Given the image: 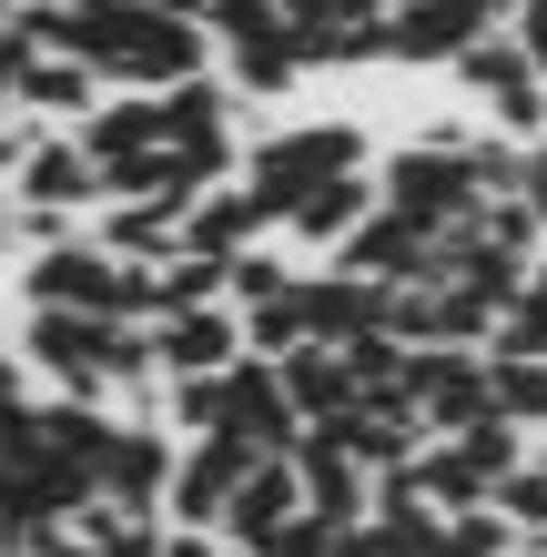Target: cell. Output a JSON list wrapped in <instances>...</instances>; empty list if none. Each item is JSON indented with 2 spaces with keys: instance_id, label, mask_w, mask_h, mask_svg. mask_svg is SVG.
<instances>
[{
  "instance_id": "44dd1931",
  "label": "cell",
  "mask_w": 547,
  "mask_h": 557,
  "mask_svg": "<svg viewBox=\"0 0 547 557\" xmlns=\"http://www.w3.org/2000/svg\"><path fill=\"white\" fill-rule=\"evenodd\" d=\"M102 253H122V264H152V274H163L173 253H183V223H173V213H152V203H122V213L102 223Z\"/></svg>"
},
{
  "instance_id": "52a82bcc",
  "label": "cell",
  "mask_w": 547,
  "mask_h": 557,
  "mask_svg": "<svg viewBox=\"0 0 547 557\" xmlns=\"http://www.w3.org/2000/svg\"><path fill=\"white\" fill-rule=\"evenodd\" d=\"M304 335L314 345H365V335H385V305H396V284H365V274H345V264H304Z\"/></svg>"
},
{
  "instance_id": "9a60e30c",
  "label": "cell",
  "mask_w": 547,
  "mask_h": 557,
  "mask_svg": "<svg viewBox=\"0 0 547 557\" xmlns=\"http://www.w3.org/2000/svg\"><path fill=\"white\" fill-rule=\"evenodd\" d=\"M91 162H102V183L122 173V162H142V152H163V112H152V91H133V102H102V112H91L82 122V133H72Z\"/></svg>"
},
{
  "instance_id": "603a6c76",
  "label": "cell",
  "mask_w": 547,
  "mask_h": 557,
  "mask_svg": "<svg viewBox=\"0 0 547 557\" xmlns=\"http://www.w3.org/2000/svg\"><path fill=\"white\" fill-rule=\"evenodd\" d=\"M457 82L476 91V102H507V91H527L537 72H527V51H518V30H487L467 61H457Z\"/></svg>"
},
{
  "instance_id": "7bdbcfd3",
  "label": "cell",
  "mask_w": 547,
  "mask_h": 557,
  "mask_svg": "<svg viewBox=\"0 0 547 557\" xmlns=\"http://www.w3.org/2000/svg\"><path fill=\"white\" fill-rule=\"evenodd\" d=\"M537 467H547V436H537Z\"/></svg>"
},
{
  "instance_id": "2e32d148",
  "label": "cell",
  "mask_w": 547,
  "mask_h": 557,
  "mask_svg": "<svg viewBox=\"0 0 547 557\" xmlns=\"http://www.w3.org/2000/svg\"><path fill=\"white\" fill-rule=\"evenodd\" d=\"M91 193H102V162H91L82 143H61V133L30 152V173H21V203L30 213H82Z\"/></svg>"
},
{
  "instance_id": "277c9868",
  "label": "cell",
  "mask_w": 547,
  "mask_h": 557,
  "mask_svg": "<svg viewBox=\"0 0 547 557\" xmlns=\"http://www.w3.org/2000/svg\"><path fill=\"white\" fill-rule=\"evenodd\" d=\"M375 193H385V213L426 223V234H446V223H467V213H476L467 162H457V152H436V143H396V152H375Z\"/></svg>"
},
{
  "instance_id": "8fae6325",
  "label": "cell",
  "mask_w": 547,
  "mask_h": 557,
  "mask_svg": "<svg viewBox=\"0 0 547 557\" xmlns=\"http://www.w3.org/2000/svg\"><path fill=\"white\" fill-rule=\"evenodd\" d=\"M385 203L375 193V173H335V183H314V193H295V213H284V234H295L314 264H335L345 253V234H356V223Z\"/></svg>"
},
{
  "instance_id": "e575fe53",
  "label": "cell",
  "mask_w": 547,
  "mask_h": 557,
  "mask_svg": "<svg viewBox=\"0 0 547 557\" xmlns=\"http://www.w3.org/2000/svg\"><path fill=\"white\" fill-rule=\"evenodd\" d=\"M51 133L41 122H0V173H30V152H41Z\"/></svg>"
},
{
  "instance_id": "6da1fadb",
  "label": "cell",
  "mask_w": 547,
  "mask_h": 557,
  "mask_svg": "<svg viewBox=\"0 0 547 557\" xmlns=\"http://www.w3.org/2000/svg\"><path fill=\"white\" fill-rule=\"evenodd\" d=\"M335 173H375V143L356 122H284V133H253L244 143V183L274 193L284 213H295V193L335 183Z\"/></svg>"
},
{
  "instance_id": "d6986e66",
  "label": "cell",
  "mask_w": 547,
  "mask_h": 557,
  "mask_svg": "<svg viewBox=\"0 0 547 557\" xmlns=\"http://www.w3.org/2000/svg\"><path fill=\"white\" fill-rule=\"evenodd\" d=\"M21 102H30V112H61V122L82 133V122L102 112V72H91V61H61V51H51L41 72L21 82Z\"/></svg>"
},
{
  "instance_id": "836d02e7",
  "label": "cell",
  "mask_w": 547,
  "mask_h": 557,
  "mask_svg": "<svg viewBox=\"0 0 547 557\" xmlns=\"http://www.w3.org/2000/svg\"><path fill=\"white\" fill-rule=\"evenodd\" d=\"M507 30H518V51H527V72L547 82V0H527V11L507 21Z\"/></svg>"
},
{
  "instance_id": "ee69618b",
  "label": "cell",
  "mask_w": 547,
  "mask_h": 557,
  "mask_svg": "<svg viewBox=\"0 0 547 557\" xmlns=\"http://www.w3.org/2000/svg\"><path fill=\"white\" fill-rule=\"evenodd\" d=\"M335 557H356V547H335Z\"/></svg>"
},
{
  "instance_id": "ba28073f",
  "label": "cell",
  "mask_w": 547,
  "mask_h": 557,
  "mask_svg": "<svg viewBox=\"0 0 547 557\" xmlns=\"http://www.w3.org/2000/svg\"><path fill=\"white\" fill-rule=\"evenodd\" d=\"M173 467H183V456H173L163 425H112V446L91 456V486H102L122 517H152V507H163V486H173Z\"/></svg>"
},
{
  "instance_id": "74e56055",
  "label": "cell",
  "mask_w": 547,
  "mask_h": 557,
  "mask_svg": "<svg viewBox=\"0 0 547 557\" xmlns=\"http://www.w3.org/2000/svg\"><path fill=\"white\" fill-rule=\"evenodd\" d=\"M163 557H234V547L203 537V528H173V537H163Z\"/></svg>"
},
{
  "instance_id": "7402d4cb",
  "label": "cell",
  "mask_w": 547,
  "mask_h": 557,
  "mask_svg": "<svg viewBox=\"0 0 547 557\" xmlns=\"http://www.w3.org/2000/svg\"><path fill=\"white\" fill-rule=\"evenodd\" d=\"M487 385H497V416L547 436V355H487Z\"/></svg>"
},
{
  "instance_id": "f1b7e54d",
  "label": "cell",
  "mask_w": 547,
  "mask_h": 557,
  "mask_svg": "<svg viewBox=\"0 0 547 557\" xmlns=\"http://www.w3.org/2000/svg\"><path fill=\"white\" fill-rule=\"evenodd\" d=\"M304 284V264H284V253H234V314H253V305H274V294H295Z\"/></svg>"
},
{
  "instance_id": "5b68a950",
  "label": "cell",
  "mask_w": 547,
  "mask_h": 557,
  "mask_svg": "<svg viewBox=\"0 0 547 557\" xmlns=\"http://www.w3.org/2000/svg\"><path fill=\"white\" fill-rule=\"evenodd\" d=\"M385 30H396V72H457V61L487 41V30H507V21L487 11V0H396Z\"/></svg>"
},
{
  "instance_id": "8992f818",
  "label": "cell",
  "mask_w": 547,
  "mask_h": 557,
  "mask_svg": "<svg viewBox=\"0 0 547 557\" xmlns=\"http://www.w3.org/2000/svg\"><path fill=\"white\" fill-rule=\"evenodd\" d=\"M102 314H72V305H30V366H41L61 396L82 406H112V375H102Z\"/></svg>"
},
{
  "instance_id": "7a4b0ae2",
  "label": "cell",
  "mask_w": 547,
  "mask_h": 557,
  "mask_svg": "<svg viewBox=\"0 0 547 557\" xmlns=\"http://www.w3.org/2000/svg\"><path fill=\"white\" fill-rule=\"evenodd\" d=\"M406 406L426 416V436H467L476 416H497L487 355H467V345H406Z\"/></svg>"
},
{
  "instance_id": "ffe728a7",
  "label": "cell",
  "mask_w": 547,
  "mask_h": 557,
  "mask_svg": "<svg viewBox=\"0 0 547 557\" xmlns=\"http://www.w3.org/2000/svg\"><path fill=\"white\" fill-rule=\"evenodd\" d=\"M415 497L426 507H487V476H476V456L457 446V436H426V456H415Z\"/></svg>"
},
{
  "instance_id": "60d3db41",
  "label": "cell",
  "mask_w": 547,
  "mask_h": 557,
  "mask_svg": "<svg viewBox=\"0 0 547 557\" xmlns=\"http://www.w3.org/2000/svg\"><path fill=\"white\" fill-rule=\"evenodd\" d=\"M487 11H497V21H518V11H527V0H487Z\"/></svg>"
},
{
  "instance_id": "cb8c5ba5",
  "label": "cell",
  "mask_w": 547,
  "mask_h": 557,
  "mask_svg": "<svg viewBox=\"0 0 547 557\" xmlns=\"http://www.w3.org/2000/svg\"><path fill=\"white\" fill-rule=\"evenodd\" d=\"M457 162H467V193H476V203H507V193H527V143H507V133H476Z\"/></svg>"
},
{
  "instance_id": "4316f807",
  "label": "cell",
  "mask_w": 547,
  "mask_h": 557,
  "mask_svg": "<svg viewBox=\"0 0 547 557\" xmlns=\"http://www.w3.org/2000/svg\"><path fill=\"white\" fill-rule=\"evenodd\" d=\"M163 406H173L183 436H223V425H234V375H183Z\"/></svg>"
},
{
  "instance_id": "ac0fdd59",
  "label": "cell",
  "mask_w": 547,
  "mask_h": 557,
  "mask_svg": "<svg viewBox=\"0 0 547 557\" xmlns=\"http://www.w3.org/2000/svg\"><path fill=\"white\" fill-rule=\"evenodd\" d=\"M203 305H234V264H213V253H173V264L152 274V324H163V314H203Z\"/></svg>"
},
{
  "instance_id": "b9f144b4",
  "label": "cell",
  "mask_w": 547,
  "mask_h": 557,
  "mask_svg": "<svg viewBox=\"0 0 547 557\" xmlns=\"http://www.w3.org/2000/svg\"><path fill=\"white\" fill-rule=\"evenodd\" d=\"M11 21H21V0H0V30H11Z\"/></svg>"
},
{
  "instance_id": "484cf974",
  "label": "cell",
  "mask_w": 547,
  "mask_h": 557,
  "mask_svg": "<svg viewBox=\"0 0 547 557\" xmlns=\"http://www.w3.org/2000/svg\"><path fill=\"white\" fill-rule=\"evenodd\" d=\"M436 557H518V528H507L497 507H446Z\"/></svg>"
},
{
  "instance_id": "d590c367",
  "label": "cell",
  "mask_w": 547,
  "mask_h": 557,
  "mask_svg": "<svg viewBox=\"0 0 547 557\" xmlns=\"http://www.w3.org/2000/svg\"><path fill=\"white\" fill-rule=\"evenodd\" d=\"M102 557H163V528H152V517H133V528H122Z\"/></svg>"
},
{
  "instance_id": "5bb4252c",
  "label": "cell",
  "mask_w": 547,
  "mask_h": 557,
  "mask_svg": "<svg viewBox=\"0 0 547 557\" xmlns=\"http://www.w3.org/2000/svg\"><path fill=\"white\" fill-rule=\"evenodd\" d=\"M274 375H284V396H295L304 425H335V416H356V406H365V396H356V366H345L335 345H295Z\"/></svg>"
},
{
  "instance_id": "1f68e13d",
  "label": "cell",
  "mask_w": 547,
  "mask_h": 557,
  "mask_svg": "<svg viewBox=\"0 0 547 557\" xmlns=\"http://www.w3.org/2000/svg\"><path fill=\"white\" fill-rule=\"evenodd\" d=\"M41 456H51L41 446V406H30V396L0 406V467H41Z\"/></svg>"
},
{
  "instance_id": "e0dca14e",
  "label": "cell",
  "mask_w": 547,
  "mask_h": 557,
  "mask_svg": "<svg viewBox=\"0 0 547 557\" xmlns=\"http://www.w3.org/2000/svg\"><path fill=\"white\" fill-rule=\"evenodd\" d=\"M223 82H234V91H253V102H274V91H295V82H304L295 21H284V30H264V41H234V51H223Z\"/></svg>"
},
{
  "instance_id": "7c38bea8",
  "label": "cell",
  "mask_w": 547,
  "mask_h": 557,
  "mask_svg": "<svg viewBox=\"0 0 547 557\" xmlns=\"http://www.w3.org/2000/svg\"><path fill=\"white\" fill-rule=\"evenodd\" d=\"M284 517H304V467L295 456H264L244 486H234V517H223V547H264Z\"/></svg>"
},
{
  "instance_id": "ab89813d",
  "label": "cell",
  "mask_w": 547,
  "mask_h": 557,
  "mask_svg": "<svg viewBox=\"0 0 547 557\" xmlns=\"http://www.w3.org/2000/svg\"><path fill=\"white\" fill-rule=\"evenodd\" d=\"M0 406H21V355H0Z\"/></svg>"
},
{
  "instance_id": "f546056e",
  "label": "cell",
  "mask_w": 547,
  "mask_h": 557,
  "mask_svg": "<svg viewBox=\"0 0 547 557\" xmlns=\"http://www.w3.org/2000/svg\"><path fill=\"white\" fill-rule=\"evenodd\" d=\"M284 21H295L284 0H213V11H203V30H213L223 51H234V41H264V30H284Z\"/></svg>"
},
{
  "instance_id": "f35d334b",
  "label": "cell",
  "mask_w": 547,
  "mask_h": 557,
  "mask_svg": "<svg viewBox=\"0 0 547 557\" xmlns=\"http://www.w3.org/2000/svg\"><path fill=\"white\" fill-rule=\"evenodd\" d=\"M41 557H102V547H82L72 528H61V537H41Z\"/></svg>"
},
{
  "instance_id": "83f0119b",
  "label": "cell",
  "mask_w": 547,
  "mask_h": 557,
  "mask_svg": "<svg viewBox=\"0 0 547 557\" xmlns=\"http://www.w3.org/2000/svg\"><path fill=\"white\" fill-rule=\"evenodd\" d=\"M295 345H314V335H304V294H274V305L244 314V355H274V366H284Z\"/></svg>"
},
{
  "instance_id": "9c48e42d",
  "label": "cell",
  "mask_w": 547,
  "mask_h": 557,
  "mask_svg": "<svg viewBox=\"0 0 547 557\" xmlns=\"http://www.w3.org/2000/svg\"><path fill=\"white\" fill-rule=\"evenodd\" d=\"M264 234H284V203L253 183H213L203 203L183 213V253H213V264H234V253H253Z\"/></svg>"
},
{
  "instance_id": "30bf717a",
  "label": "cell",
  "mask_w": 547,
  "mask_h": 557,
  "mask_svg": "<svg viewBox=\"0 0 547 557\" xmlns=\"http://www.w3.org/2000/svg\"><path fill=\"white\" fill-rule=\"evenodd\" d=\"M152 355H163V385H183V375H234L244 366V314L234 305L163 314V324H152Z\"/></svg>"
},
{
  "instance_id": "4dcf8cb0",
  "label": "cell",
  "mask_w": 547,
  "mask_h": 557,
  "mask_svg": "<svg viewBox=\"0 0 547 557\" xmlns=\"http://www.w3.org/2000/svg\"><path fill=\"white\" fill-rule=\"evenodd\" d=\"M335 547H345V528L304 507V517H284V528H274L264 547H244V557H335Z\"/></svg>"
},
{
  "instance_id": "d6a6232c",
  "label": "cell",
  "mask_w": 547,
  "mask_h": 557,
  "mask_svg": "<svg viewBox=\"0 0 547 557\" xmlns=\"http://www.w3.org/2000/svg\"><path fill=\"white\" fill-rule=\"evenodd\" d=\"M487 355H547V305H537V294H527L518 314H497V345Z\"/></svg>"
},
{
  "instance_id": "3957f363",
  "label": "cell",
  "mask_w": 547,
  "mask_h": 557,
  "mask_svg": "<svg viewBox=\"0 0 547 557\" xmlns=\"http://www.w3.org/2000/svg\"><path fill=\"white\" fill-rule=\"evenodd\" d=\"M253 467H264V446L234 436V425H223V436H192V456H183L173 486H163V517H173V528L223 537V517H234V486H244Z\"/></svg>"
},
{
  "instance_id": "d4e9b609",
  "label": "cell",
  "mask_w": 547,
  "mask_h": 557,
  "mask_svg": "<svg viewBox=\"0 0 547 557\" xmlns=\"http://www.w3.org/2000/svg\"><path fill=\"white\" fill-rule=\"evenodd\" d=\"M476 244L507 253V264H537L547 234H537V213H527V193H507V203H476Z\"/></svg>"
},
{
  "instance_id": "8d00e7d4",
  "label": "cell",
  "mask_w": 547,
  "mask_h": 557,
  "mask_svg": "<svg viewBox=\"0 0 547 557\" xmlns=\"http://www.w3.org/2000/svg\"><path fill=\"white\" fill-rule=\"evenodd\" d=\"M527 213H537V234H547V143H527Z\"/></svg>"
},
{
  "instance_id": "4fadbf2b",
  "label": "cell",
  "mask_w": 547,
  "mask_h": 557,
  "mask_svg": "<svg viewBox=\"0 0 547 557\" xmlns=\"http://www.w3.org/2000/svg\"><path fill=\"white\" fill-rule=\"evenodd\" d=\"M234 436H253L264 456H295V436H304V416H295V396H284L274 355H244V366H234Z\"/></svg>"
}]
</instances>
